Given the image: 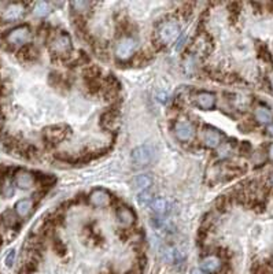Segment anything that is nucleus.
I'll list each match as a JSON object with an SVG mask.
<instances>
[{"mask_svg": "<svg viewBox=\"0 0 273 274\" xmlns=\"http://www.w3.org/2000/svg\"><path fill=\"white\" fill-rule=\"evenodd\" d=\"M150 207L153 210L154 213L157 214V215H165L166 213H168L169 210V204L168 202L165 200V199H161V198H158V199H155L151 202L150 204Z\"/></svg>", "mask_w": 273, "mask_h": 274, "instance_id": "dca6fc26", "label": "nucleus"}, {"mask_svg": "<svg viewBox=\"0 0 273 274\" xmlns=\"http://www.w3.org/2000/svg\"><path fill=\"white\" fill-rule=\"evenodd\" d=\"M221 267H223V262H221V259L216 257V255H210V257H206V258L202 259L201 270L203 273H218V272L221 270Z\"/></svg>", "mask_w": 273, "mask_h": 274, "instance_id": "9b49d317", "label": "nucleus"}, {"mask_svg": "<svg viewBox=\"0 0 273 274\" xmlns=\"http://www.w3.org/2000/svg\"><path fill=\"white\" fill-rule=\"evenodd\" d=\"M193 274H202V273H201V272H198V270H195Z\"/></svg>", "mask_w": 273, "mask_h": 274, "instance_id": "a878e982", "label": "nucleus"}, {"mask_svg": "<svg viewBox=\"0 0 273 274\" xmlns=\"http://www.w3.org/2000/svg\"><path fill=\"white\" fill-rule=\"evenodd\" d=\"M150 195H148V192H145V191H143L142 194L137 196V202L140 203V204H145L147 202H150Z\"/></svg>", "mask_w": 273, "mask_h": 274, "instance_id": "5701e85b", "label": "nucleus"}, {"mask_svg": "<svg viewBox=\"0 0 273 274\" xmlns=\"http://www.w3.org/2000/svg\"><path fill=\"white\" fill-rule=\"evenodd\" d=\"M33 210V200L32 199H21L16 204V213L18 217L25 218L28 217Z\"/></svg>", "mask_w": 273, "mask_h": 274, "instance_id": "4468645a", "label": "nucleus"}, {"mask_svg": "<svg viewBox=\"0 0 273 274\" xmlns=\"http://www.w3.org/2000/svg\"><path fill=\"white\" fill-rule=\"evenodd\" d=\"M173 132H175V136L178 141H190L195 135V128L190 121L180 120L175 123Z\"/></svg>", "mask_w": 273, "mask_h": 274, "instance_id": "423d86ee", "label": "nucleus"}, {"mask_svg": "<svg viewBox=\"0 0 273 274\" xmlns=\"http://www.w3.org/2000/svg\"><path fill=\"white\" fill-rule=\"evenodd\" d=\"M193 103L201 110H211L216 106V95L208 91L196 92L193 95Z\"/></svg>", "mask_w": 273, "mask_h": 274, "instance_id": "6e6552de", "label": "nucleus"}, {"mask_svg": "<svg viewBox=\"0 0 273 274\" xmlns=\"http://www.w3.org/2000/svg\"><path fill=\"white\" fill-rule=\"evenodd\" d=\"M14 260H16V251L11 250L7 254L6 259H4V263H6V266L7 267H11L13 265H14Z\"/></svg>", "mask_w": 273, "mask_h": 274, "instance_id": "4be33fe9", "label": "nucleus"}, {"mask_svg": "<svg viewBox=\"0 0 273 274\" xmlns=\"http://www.w3.org/2000/svg\"><path fill=\"white\" fill-rule=\"evenodd\" d=\"M223 140V135L218 132L217 129L211 128V126H206L202 133V141L208 148H217L221 144Z\"/></svg>", "mask_w": 273, "mask_h": 274, "instance_id": "1a4fd4ad", "label": "nucleus"}, {"mask_svg": "<svg viewBox=\"0 0 273 274\" xmlns=\"http://www.w3.org/2000/svg\"><path fill=\"white\" fill-rule=\"evenodd\" d=\"M49 49L56 54V55H66L72 51V40L70 36L67 33L62 30L54 34L51 44H49Z\"/></svg>", "mask_w": 273, "mask_h": 274, "instance_id": "20e7f679", "label": "nucleus"}, {"mask_svg": "<svg viewBox=\"0 0 273 274\" xmlns=\"http://www.w3.org/2000/svg\"><path fill=\"white\" fill-rule=\"evenodd\" d=\"M268 133H269L271 136H273V123L272 125H269V128H268Z\"/></svg>", "mask_w": 273, "mask_h": 274, "instance_id": "393cba45", "label": "nucleus"}, {"mask_svg": "<svg viewBox=\"0 0 273 274\" xmlns=\"http://www.w3.org/2000/svg\"><path fill=\"white\" fill-rule=\"evenodd\" d=\"M256 120H257L259 123H269V122L272 121L273 117H272V113L266 108V107H257V110H256Z\"/></svg>", "mask_w": 273, "mask_h": 274, "instance_id": "a211bd4d", "label": "nucleus"}, {"mask_svg": "<svg viewBox=\"0 0 273 274\" xmlns=\"http://www.w3.org/2000/svg\"><path fill=\"white\" fill-rule=\"evenodd\" d=\"M137 43L135 39L132 37H124L118 41L117 47H115V55L121 61H127L129 58H132V55L136 51Z\"/></svg>", "mask_w": 273, "mask_h": 274, "instance_id": "39448f33", "label": "nucleus"}, {"mask_svg": "<svg viewBox=\"0 0 273 274\" xmlns=\"http://www.w3.org/2000/svg\"><path fill=\"white\" fill-rule=\"evenodd\" d=\"M151 178L148 177V176H145V174H142V176H137V177L133 178V181H132V185L133 188H136L139 191H145L148 186L151 185Z\"/></svg>", "mask_w": 273, "mask_h": 274, "instance_id": "f3484780", "label": "nucleus"}, {"mask_svg": "<svg viewBox=\"0 0 273 274\" xmlns=\"http://www.w3.org/2000/svg\"><path fill=\"white\" fill-rule=\"evenodd\" d=\"M271 82H272V87H273V76L271 77Z\"/></svg>", "mask_w": 273, "mask_h": 274, "instance_id": "bb28decb", "label": "nucleus"}, {"mask_svg": "<svg viewBox=\"0 0 273 274\" xmlns=\"http://www.w3.org/2000/svg\"><path fill=\"white\" fill-rule=\"evenodd\" d=\"M117 218L120 221V224L122 226H132L136 221V215L133 213V210L127 206H121L120 209L117 210Z\"/></svg>", "mask_w": 273, "mask_h": 274, "instance_id": "ddd939ff", "label": "nucleus"}, {"mask_svg": "<svg viewBox=\"0 0 273 274\" xmlns=\"http://www.w3.org/2000/svg\"><path fill=\"white\" fill-rule=\"evenodd\" d=\"M32 39V32L28 25H19L11 29L6 36V41L13 47H22Z\"/></svg>", "mask_w": 273, "mask_h": 274, "instance_id": "f03ea898", "label": "nucleus"}, {"mask_svg": "<svg viewBox=\"0 0 273 274\" xmlns=\"http://www.w3.org/2000/svg\"><path fill=\"white\" fill-rule=\"evenodd\" d=\"M64 135H66V130L62 129V126H55V128H49V129L46 130V138L49 143H59L64 138Z\"/></svg>", "mask_w": 273, "mask_h": 274, "instance_id": "2eb2a0df", "label": "nucleus"}, {"mask_svg": "<svg viewBox=\"0 0 273 274\" xmlns=\"http://www.w3.org/2000/svg\"><path fill=\"white\" fill-rule=\"evenodd\" d=\"M49 13V6L47 1H37L33 7V14L39 18H43V16L48 15Z\"/></svg>", "mask_w": 273, "mask_h": 274, "instance_id": "aec40b11", "label": "nucleus"}, {"mask_svg": "<svg viewBox=\"0 0 273 274\" xmlns=\"http://www.w3.org/2000/svg\"><path fill=\"white\" fill-rule=\"evenodd\" d=\"M25 15V6L22 3H10L1 13V19L6 22H14Z\"/></svg>", "mask_w": 273, "mask_h": 274, "instance_id": "0eeeda50", "label": "nucleus"}, {"mask_svg": "<svg viewBox=\"0 0 273 274\" xmlns=\"http://www.w3.org/2000/svg\"><path fill=\"white\" fill-rule=\"evenodd\" d=\"M91 3L89 1H73L72 8H74V13L80 14V15H85L89 11Z\"/></svg>", "mask_w": 273, "mask_h": 274, "instance_id": "412c9836", "label": "nucleus"}, {"mask_svg": "<svg viewBox=\"0 0 273 274\" xmlns=\"http://www.w3.org/2000/svg\"><path fill=\"white\" fill-rule=\"evenodd\" d=\"M209 41H206V36H199L195 43H193V48L196 51V54H199V55H206V52L209 51Z\"/></svg>", "mask_w": 273, "mask_h": 274, "instance_id": "6ab92c4d", "label": "nucleus"}, {"mask_svg": "<svg viewBox=\"0 0 273 274\" xmlns=\"http://www.w3.org/2000/svg\"><path fill=\"white\" fill-rule=\"evenodd\" d=\"M180 32H181L180 25H178V22L175 21V19H169V21L162 22L160 29H158V32H157L160 44H162V46H169V44L175 43V41L178 39Z\"/></svg>", "mask_w": 273, "mask_h": 274, "instance_id": "f257e3e1", "label": "nucleus"}, {"mask_svg": "<svg viewBox=\"0 0 273 274\" xmlns=\"http://www.w3.org/2000/svg\"><path fill=\"white\" fill-rule=\"evenodd\" d=\"M271 183H272V185H273V176H272V178H271Z\"/></svg>", "mask_w": 273, "mask_h": 274, "instance_id": "cd10ccee", "label": "nucleus"}, {"mask_svg": "<svg viewBox=\"0 0 273 274\" xmlns=\"http://www.w3.org/2000/svg\"><path fill=\"white\" fill-rule=\"evenodd\" d=\"M130 158L137 166H147L155 159V148L151 144H143L140 147H136L132 151Z\"/></svg>", "mask_w": 273, "mask_h": 274, "instance_id": "7ed1b4c3", "label": "nucleus"}, {"mask_svg": "<svg viewBox=\"0 0 273 274\" xmlns=\"http://www.w3.org/2000/svg\"><path fill=\"white\" fill-rule=\"evenodd\" d=\"M110 200H112L110 194L105 189H100V188L92 191L89 195V203L95 207H106L110 203Z\"/></svg>", "mask_w": 273, "mask_h": 274, "instance_id": "f8f14e48", "label": "nucleus"}, {"mask_svg": "<svg viewBox=\"0 0 273 274\" xmlns=\"http://www.w3.org/2000/svg\"><path fill=\"white\" fill-rule=\"evenodd\" d=\"M268 153H269V158L273 161V144L269 147V151H268Z\"/></svg>", "mask_w": 273, "mask_h": 274, "instance_id": "b1692460", "label": "nucleus"}, {"mask_svg": "<svg viewBox=\"0 0 273 274\" xmlns=\"http://www.w3.org/2000/svg\"><path fill=\"white\" fill-rule=\"evenodd\" d=\"M14 183L18 188L21 189H29L34 185L36 183V178L33 176V173L28 171V170H19L16 173V177H14Z\"/></svg>", "mask_w": 273, "mask_h": 274, "instance_id": "9d476101", "label": "nucleus"}]
</instances>
